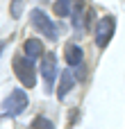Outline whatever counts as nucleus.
<instances>
[{"mask_svg": "<svg viewBox=\"0 0 125 129\" xmlns=\"http://www.w3.org/2000/svg\"><path fill=\"white\" fill-rule=\"evenodd\" d=\"M41 75L46 79V91L50 93L52 91V82L57 77V59H55V54H43V59H41Z\"/></svg>", "mask_w": 125, "mask_h": 129, "instance_id": "nucleus-5", "label": "nucleus"}, {"mask_svg": "<svg viewBox=\"0 0 125 129\" xmlns=\"http://www.w3.org/2000/svg\"><path fill=\"white\" fill-rule=\"evenodd\" d=\"M55 16H59V18H64V16H68L71 14V0H55Z\"/></svg>", "mask_w": 125, "mask_h": 129, "instance_id": "nucleus-9", "label": "nucleus"}, {"mask_svg": "<svg viewBox=\"0 0 125 129\" xmlns=\"http://www.w3.org/2000/svg\"><path fill=\"white\" fill-rule=\"evenodd\" d=\"M114 27H116V23H114L112 16H105V18L98 20V25H96V43H98V48H105L112 41Z\"/></svg>", "mask_w": 125, "mask_h": 129, "instance_id": "nucleus-4", "label": "nucleus"}, {"mask_svg": "<svg viewBox=\"0 0 125 129\" xmlns=\"http://www.w3.org/2000/svg\"><path fill=\"white\" fill-rule=\"evenodd\" d=\"M11 66H14L16 77L20 79V84L25 88H34L36 86V68H34L32 59H27L25 54H16L14 61H11Z\"/></svg>", "mask_w": 125, "mask_h": 129, "instance_id": "nucleus-1", "label": "nucleus"}, {"mask_svg": "<svg viewBox=\"0 0 125 129\" xmlns=\"http://www.w3.org/2000/svg\"><path fill=\"white\" fill-rule=\"evenodd\" d=\"M32 129H55V125H52V120H48L43 116H36L32 120Z\"/></svg>", "mask_w": 125, "mask_h": 129, "instance_id": "nucleus-10", "label": "nucleus"}, {"mask_svg": "<svg viewBox=\"0 0 125 129\" xmlns=\"http://www.w3.org/2000/svg\"><path fill=\"white\" fill-rule=\"evenodd\" d=\"M25 109H27V93H25L23 88L11 91V95L2 102V111H5L7 116H20Z\"/></svg>", "mask_w": 125, "mask_h": 129, "instance_id": "nucleus-3", "label": "nucleus"}, {"mask_svg": "<svg viewBox=\"0 0 125 129\" xmlns=\"http://www.w3.org/2000/svg\"><path fill=\"white\" fill-rule=\"evenodd\" d=\"M75 86V75L71 73V68L68 70H64L61 73V82H59V88H57V98L59 100H66V95H68V91Z\"/></svg>", "mask_w": 125, "mask_h": 129, "instance_id": "nucleus-7", "label": "nucleus"}, {"mask_svg": "<svg viewBox=\"0 0 125 129\" xmlns=\"http://www.w3.org/2000/svg\"><path fill=\"white\" fill-rule=\"evenodd\" d=\"M64 54H66V61H68V66H71V68L80 66V63H82V57H84L82 48H80V45H75V43H68V45L64 48Z\"/></svg>", "mask_w": 125, "mask_h": 129, "instance_id": "nucleus-8", "label": "nucleus"}, {"mask_svg": "<svg viewBox=\"0 0 125 129\" xmlns=\"http://www.w3.org/2000/svg\"><path fill=\"white\" fill-rule=\"evenodd\" d=\"M30 20H32L34 29H39L46 39L55 41V39L59 36V27L50 20V16H48L43 9H32V11H30Z\"/></svg>", "mask_w": 125, "mask_h": 129, "instance_id": "nucleus-2", "label": "nucleus"}, {"mask_svg": "<svg viewBox=\"0 0 125 129\" xmlns=\"http://www.w3.org/2000/svg\"><path fill=\"white\" fill-rule=\"evenodd\" d=\"M2 50H5V43H0V52H2Z\"/></svg>", "mask_w": 125, "mask_h": 129, "instance_id": "nucleus-11", "label": "nucleus"}, {"mask_svg": "<svg viewBox=\"0 0 125 129\" xmlns=\"http://www.w3.org/2000/svg\"><path fill=\"white\" fill-rule=\"evenodd\" d=\"M23 50H25V57L27 59H43V43L39 41V39H27L25 41V45H23Z\"/></svg>", "mask_w": 125, "mask_h": 129, "instance_id": "nucleus-6", "label": "nucleus"}]
</instances>
